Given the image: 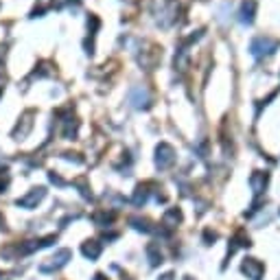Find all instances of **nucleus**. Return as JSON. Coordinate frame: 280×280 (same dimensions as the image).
Here are the masks:
<instances>
[{
    "label": "nucleus",
    "mask_w": 280,
    "mask_h": 280,
    "mask_svg": "<svg viewBox=\"0 0 280 280\" xmlns=\"http://www.w3.org/2000/svg\"><path fill=\"white\" fill-rule=\"evenodd\" d=\"M73 258V252H70L68 247H64V249H59L55 256H50L46 263H42L40 265V272L42 274H55V272H59V269L64 267L66 263Z\"/></svg>",
    "instance_id": "1"
},
{
    "label": "nucleus",
    "mask_w": 280,
    "mask_h": 280,
    "mask_svg": "<svg viewBox=\"0 0 280 280\" xmlns=\"http://www.w3.org/2000/svg\"><path fill=\"white\" fill-rule=\"evenodd\" d=\"M173 162H175V151H173V147L169 142H160L156 149V166L160 171H164V169H169Z\"/></svg>",
    "instance_id": "2"
},
{
    "label": "nucleus",
    "mask_w": 280,
    "mask_h": 280,
    "mask_svg": "<svg viewBox=\"0 0 280 280\" xmlns=\"http://www.w3.org/2000/svg\"><path fill=\"white\" fill-rule=\"evenodd\" d=\"M46 197V188L38 186V188H31V191L27 193L24 197H20V200L16 201V206L20 208H27V210H31V208H38V203Z\"/></svg>",
    "instance_id": "3"
},
{
    "label": "nucleus",
    "mask_w": 280,
    "mask_h": 280,
    "mask_svg": "<svg viewBox=\"0 0 280 280\" xmlns=\"http://www.w3.org/2000/svg\"><path fill=\"white\" fill-rule=\"evenodd\" d=\"M53 243H57V237H55V234H50V237L38 239V241H27L24 245H20L16 252L20 254V256H27V254H33V252H38V249H44V247L53 245Z\"/></svg>",
    "instance_id": "4"
},
{
    "label": "nucleus",
    "mask_w": 280,
    "mask_h": 280,
    "mask_svg": "<svg viewBox=\"0 0 280 280\" xmlns=\"http://www.w3.org/2000/svg\"><path fill=\"white\" fill-rule=\"evenodd\" d=\"M241 272L245 274L249 280H263L265 265L258 261V258H245V261L241 263Z\"/></svg>",
    "instance_id": "5"
},
{
    "label": "nucleus",
    "mask_w": 280,
    "mask_h": 280,
    "mask_svg": "<svg viewBox=\"0 0 280 280\" xmlns=\"http://www.w3.org/2000/svg\"><path fill=\"white\" fill-rule=\"evenodd\" d=\"M278 48V42L272 38H256L252 42V53L256 57H263V55H272L274 50Z\"/></svg>",
    "instance_id": "6"
},
{
    "label": "nucleus",
    "mask_w": 280,
    "mask_h": 280,
    "mask_svg": "<svg viewBox=\"0 0 280 280\" xmlns=\"http://www.w3.org/2000/svg\"><path fill=\"white\" fill-rule=\"evenodd\" d=\"M149 101H151V96H149V92H147L142 85H138V88H134L129 92V103L134 105V108H138V110H142V108H149Z\"/></svg>",
    "instance_id": "7"
},
{
    "label": "nucleus",
    "mask_w": 280,
    "mask_h": 280,
    "mask_svg": "<svg viewBox=\"0 0 280 280\" xmlns=\"http://www.w3.org/2000/svg\"><path fill=\"white\" fill-rule=\"evenodd\" d=\"M267 180H269V175H267V173H263V171L252 173V177H249V186H252L254 195H263L265 186H267Z\"/></svg>",
    "instance_id": "8"
},
{
    "label": "nucleus",
    "mask_w": 280,
    "mask_h": 280,
    "mask_svg": "<svg viewBox=\"0 0 280 280\" xmlns=\"http://www.w3.org/2000/svg\"><path fill=\"white\" fill-rule=\"evenodd\" d=\"M145 252H147V258H149V265H151V267H158V265L164 263V256H162L160 245H158V243H149Z\"/></svg>",
    "instance_id": "9"
},
{
    "label": "nucleus",
    "mask_w": 280,
    "mask_h": 280,
    "mask_svg": "<svg viewBox=\"0 0 280 280\" xmlns=\"http://www.w3.org/2000/svg\"><path fill=\"white\" fill-rule=\"evenodd\" d=\"M101 243L99 241H85L83 245H81V252H83L85 258H90V261H96V258L101 256Z\"/></svg>",
    "instance_id": "10"
},
{
    "label": "nucleus",
    "mask_w": 280,
    "mask_h": 280,
    "mask_svg": "<svg viewBox=\"0 0 280 280\" xmlns=\"http://www.w3.org/2000/svg\"><path fill=\"white\" fill-rule=\"evenodd\" d=\"M254 11H256V2H254V0H245V2L241 4V11H239V20L249 24L254 20Z\"/></svg>",
    "instance_id": "11"
},
{
    "label": "nucleus",
    "mask_w": 280,
    "mask_h": 280,
    "mask_svg": "<svg viewBox=\"0 0 280 280\" xmlns=\"http://www.w3.org/2000/svg\"><path fill=\"white\" fill-rule=\"evenodd\" d=\"M180 221H182L180 208H169V210L164 212V217H162V226H166V228H175Z\"/></svg>",
    "instance_id": "12"
},
{
    "label": "nucleus",
    "mask_w": 280,
    "mask_h": 280,
    "mask_svg": "<svg viewBox=\"0 0 280 280\" xmlns=\"http://www.w3.org/2000/svg\"><path fill=\"white\" fill-rule=\"evenodd\" d=\"M147 197H149V188H147V184L145 186H138L136 188V193H134V197H131V201L136 203V206H142V203L147 201Z\"/></svg>",
    "instance_id": "13"
},
{
    "label": "nucleus",
    "mask_w": 280,
    "mask_h": 280,
    "mask_svg": "<svg viewBox=\"0 0 280 280\" xmlns=\"http://www.w3.org/2000/svg\"><path fill=\"white\" fill-rule=\"evenodd\" d=\"M129 223H131V228H134V230H138V232H151V223L147 221V219L131 217V219H129Z\"/></svg>",
    "instance_id": "14"
},
{
    "label": "nucleus",
    "mask_w": 280,
    "mask_h": 280,
    "mask_svg": "<svg viewBox=\"0 0 280 280\" xmlns=\"http://www.w3.org/2000/svg\"><path fill=\"white\" fill-rule=\"evenodd\" d=\"M92 221L96 223V226H108V223L114 221V212H96V215L92 217Z\"/></svg>",
    "instance_id": "15"
},
{
    "label": "nucleus",
    "mask_w": 280,
    "mask_h": 280,
    "mask_svg": "<svg viewBox=\"0 0 280 280\" xmlns=\"http://www.w3.org/2000/svg\"><path fill=\"white\" fill-rule=\"evenodd\" d=\"M7 186H9V173L2 171V175H0V193L7 191Z\"/></svg>",
    "instance_id": "16"
},
{
    "label": "nucleus",
    "mask_w": 280,
    "mask_h": 280,
    "mask_svg": "<svg viewBox=\"0 0 280 280\" xmlns=\"http://www.w3.org/2000/svg\"><path fill=\"white\" fill-rule=\"evenodd\" d=\"M203 237H206L208 245H210V241H217V234H215V232H206V234H203Z\"/></svg>",
    "instance_id": "17"
},
{
    "label": "nucleus",
    "mask_w": 280,
    "mask_h": 280,
    "mask_svg": "<svg viewBox=\"0 0 280 280\" xmlns=\"http://www.w3.org/2000/svg\"><path fill=\"white\" fill-rule=\"evenodd\" d=\"M158 280H175V276H173V272H166L164 276H160Z\"/></svg>",
    "instance_id": "18"
},
{
    "label": "nucleus",
    "mask_w": 280,
    "mask_h": 280,
    "mask_svg": "<svg viewBox=\"0 0 280 280\" xmlns=\"http://www.w3.org/2000/svg\"><path fill=\"white\" fill-rule=\"evenodd\" d=\"M92 280H108V278H105V276H103V274H96V276H94Z\"/></svg>",
    "instance_id": "19"
},
{
    "label": "nucleus",
    "mask_w": 280,
    "mask_h": 280,
    "mask_svg": "<svg viewBox=\"0 0 280 280\" xmlns=\"http://www.w3.org/2000/svg\"><path fill=\"white\" fill-rule=\"evenodd\" d=\"M0 230H4V217L0 215Z\"/></svg>",
    "instance_id": "20"
},
{
    "label": "nucleus",
    "mask_w": 280,
    "mask_h": 280,
    "mask_svg": "<svg viewBox=\"0 0 280 280\" xmlns=\"http://www.w3.org/2000/svg\"><path fill=\"white\" fill-rule=\"evenodd\" d=\"M184 280H195V278H191V276H186V278H184Z\"/></svg>",
    "instance_id": "21"
}]
</instances>
